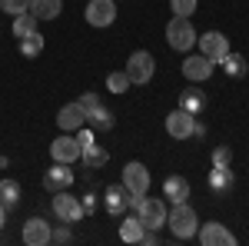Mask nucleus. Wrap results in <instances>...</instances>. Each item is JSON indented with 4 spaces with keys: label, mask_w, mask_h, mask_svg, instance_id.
<instances>
[{
    "label": "nucleus",
    "mask_w": 249,
    "mask_h": 246,
    "mask_svg": "<svg viewBox=\"0 0 249 246\" xmlns=\"http://www.w3.org/2000/svg\"><path fill=\"white\" fill-rule=\"evenodd\" d=\"M166 223H170L176 240H193L196 229H199V216L190 203H173V209L166 213Z\"/></svg>",
    "instance_id": "1"
},
{
    "label": "nucleus",
    "mask_w": 249,
    "mask_h": 246,
    "mask_svg": "<svg viewBox=\"0 0 249 246\" xmlns=\"http://www.w3.org/2000/svg\"><path fill=\"white\" fill-rule=\"evenodd\" d=\"M166 40H170V47H173V50L186 54V50H193V47H196L199 34L193 30L190 17H173L170 23H166Z\"/></svg>",
    "instance_id": "2"
},
{
    "label": "nucleus",
    "mask_w": 249,
    "mask_h": 246,
    "mask_svg": "<svg viewBox=\"0 0 249 246\" xmlns=\"http://www.w3.org/2000/svg\"><path fill=\"white\" fill-rule=\"evenodd\" d=\"M153 70H156V60L153 54H146V50H133L130 60H126V76H130V83H150L153 80Z\"/></svg>",
    "instance_id": "3"
},
{
    "label": "nucleus",
    "mask_w": 249,
    "mask_h": 246,
    "mask_svg": "<svg viewBox=\"0 0 249 246\" xmlns=\"http://www.w3.org/2000/svg\"><path fill=\"white\" fill-rule=\"evenodd\" d=\"M123 187H126L130 196H146V189H150V170L140 160H130L123 167Z\"/></svg>",
    "instance_id": "4"
},
{
    "label": "nucleus",
    "mask_w": 249,
    "mask_h": 246,
    "mask_svg": "<svg viewBox=\"0 0 249 246\" xmlns=\"http://www.w3.org/2000/svg\"><path fill=\"white\" fill-rule=\"evenodd\" d=\"M53 216L60 223H80L83 220V203L77 196H70L67 189H60V193H53Z\"/></svg>",
    "instance_id": "5"
},
{
    "label": "nucleus",
    "mask_w": 249,
    "mask_h": 246,
    "mask_svg": "<svg viewBox=\"0 0 249 246\" xmlns=\"http://www.w3.org/2000/svg\"><path fill=\"white\" fill-rule=\"evenodd\" d=\"M136 216H140V223H143L146 229L166 227V203H163V200H146V196H143V203L136 207Z\"/></svg>",
    "instance_id": "6"
},
{
    "label": "nucleus",
    "mask_w": 249,
    "mask_h": 246,
    "mask_svg": "<svg viewBox=\"0 0 249 246\" xmlns=\"http://www.w3.org/2000/svg\"><path fill=\"white\" fill-rule=\"evenodd\" d=\"M196 43H199L203 57H210L213 63H219V60L230 54V40H226V34H219V30H210V34H203V37L196 40Z\"/></svg>",
    "instance_id": "7"
},
{
    "label": "nucleus",
    "mask_w": 249,
    "mask_h": 246,
    "mask_svg": "<svg viewBox=\"0 0 249 246\" xmlns=\"http://www.w3.org/2000/svg\"><path fill=\"white\" fill-rule=\"evenodd\" d=\"M193 127H196V116L186 114L183 107H176L170 116H166V133L173 140H190L193 136Z\"/></svg>",
    "instance_id": "8"
},
{
    "label": "nucleus",
    "mask_w": 249,
    "mask_h": 246,
    "mask_svg": "<svg viewBox=\"0 0 249 246\" xmlns=\"http://www.w3.org/2000/svg\"><path fill=\"white\" fill-rule=\"evenodd\" d=\"M116 20V0H90L87 3V23L90 27H110Z\"/></svg>",
    "instance_id": "9"
},
{
    "label": "nucleus",
    "mask_w": 249,
    "mask_h": 246,
    "mask_svg": "<svg viewBox=\"0 0 249 246\" xmlns=\"http://www.w3.org/2000/svg\"><path fill=\"white\" fill-rule=\"evenodd\" d=\"M73 187V170L70 163H53L50 170L43 173V189L47 193H60V189H70Z\"/></svg>",
    "instance_id": "10"
},
{
    "label": "nucleus",
    "mask_w": 249,
    "mask_h": 246,
    "mask_svg": "<svg viewBox=\"0 0 249 246\" xmlns=\"http://www.w3.org/2000/svg\"><path fill=\"white\" fill-rule=\"evenodd\" d=\"M196 236H199L203 246H236V236L223 223H203V227L196 229Z\"/></svg>",
    "instance_id": "11"
},
{
    "label": "nucleus",
    "mask_w": 249,
    "mask_h": 246,
    "mask_svg": "<svg viewBox=\"0 0 249 246\" xmlns=\"http://www.w3.org/2000/svg\"><path fill=\"white\" fill-rule=\"evenodd\" d=\"M213 63L210 57H203V54H193V57L183 60V76L186 80H193V83H203V80H210L213 76Z\"/></svg>",
    "instance_id": "12"
},
{
    "label": "nucleus",
    "mask_w": 249,
    "mask_h": 246,
    "mask_svg": "<svg viewBox=\"0 0 249 246\" xmlns=\"http://www.w3.org/2000/svg\"><path fill=\"white\" fill-rule=\"evenodd\" d=\"M80 147L77 143V136H57L53 143H50V156H53V163H73V160H80Z\"/></svg>",
    "instance_id": "13"
},
{
    "label": "nucleus",
    "mask_w": 249,
    "mask_h": 246,
    "mask_svg": "<svg viewBox=\"0 0 249 246\" xmlns=\"http://www.w3.org/2000/svg\"><path fill=\"white\" fill-rule=\"evenodd\" d=\"M103 207H107L110 216H123V213L130 209V193H126V187H123V183L107 187V193H103Z\"/></svg>",
    "instance_id": "14"
},
{
    "label": "nucleus",
    "mask_w": 249,
    "mask_h": 246,
    "mask_svg": "<svg viewBox=\"0 0 249 246\" xmlns=\"http://www.w3.org/2000/svg\"><path fill=\"white\" fill-rule=\"evenodd\" d=\"M50 236H53V229H50L47 220H40V216H34V220L23 223V243L27 246H47Z\"/></svg>",
    "instance_id": "15"
},
{
    "label": "nucleus",
    "mask_w": 249,
    "mask_h": 246,
    "mask_svg": "<svg viewBox=\"0 0 249 246\" xmlns=\"http://www.w3.org/2000/svg\"><path fill=\"white\" fill-rule=\"evenodd\" d=\"M232 187H236V173H232V167H213V170H210L213 196H226Z\"/></svg>",
    "instance_id": "16"
},
{
    "label": "nucleus",
    "mask_w": 249,
    "mask_h": 246,
    "mask_svg": "<svg viewBox=\"0 0 249 246\" xmlns=\"http://www.w3.org/2000/svg\"><path fill=\"white\" fill-rule=\"evenodd\" d=\"M163 196H166L170 203H186V196H190V180L179 176V173L166 176V180H163Z\"/></svg>",
    "instance_id": "17"
},
{
    "label": "nucleus",
    "mask_w": 249,
    "mask_h": 246,
    "mask_svg": "<svg viewBox=\"0 0 249 246\" xmlns=\"http://www.w3.org/2000/svg\"><path fill=\"white\" fill-rule=\"evenodd\" d=\"M83 123H87V114H83V107H80V103H67V107L57 114V127H60V130H67V133L80 130Z\"/></svg>",
    "instance_id": "18"
},
{
    "label": "nucleus",
    "mask_w": 249,
    "mask_h": 246,
    "mask_svg": "<svg viewBox=\"0 0 249 246\" xmlns=\"http://www.w3.org/2000/svg\"><path fill=\"white\" fill-rule=\"evenodd\" d=\"M206 103H210V96H206V90H199V87H190V90H183L179 94V107L186 110V114L199 116L203 110H206Z\"/></svg>",
    "instance_id": "19"
},
{
    "label": "nucleus",
    "mask_w": 249,
    "mask_h": 246,
    "mask_svg": "<svg viewBox=\"0 0 249 246\" xmlns=\"http://www.w3.org/2000/svg\"><path fill=\"white\" fill-rule=\"evenodd\" d=\"M80 160H83V167H87V170H100V167H107L110 153H107V150H103V147L93 140V143H87V147L80 150Z\"/></svg>",
    "instance_id": "20"
},
{
    "label": "nucleus",
    "mask_w": 249,
    "mask_h": 246,
    "mask_svg": "<svg viewBox=\"0 0 249 246\" xmlns=\"http://www.w3.org/2000/svg\"><path fill=\"white\" fill-rule=\"evenodd\" d=\"M143 233H146V227L140 223V216H123V223H120V240L123 243H140L143 240Z\"/></svg>",
    "instance_id": "21"
},
{
    "label": "nucleus",
    "mask_w": 249,
    "mask_h": 246,
    "mask_svg": "<svg viewBox=\"0 0 249 246\" xmlns=\"http://www.w3.org/2000/svg\"><path fill=\"white\" fill-rule=\"evenodd\" d=\"M63 10V0H30V14L37 20H53Z\"/></svg>",
    "instance_id": "22"
},
{
    "label": "nucleus",
    "mask_w": 249,
    "mask_h": 246,
    "mask_svg": "<svg viewBox=\"0 0 249 246\" xmlns=\"http://www.w3.org/2000/svg\"><path fill=\"white\" fill-rule=\"evenodd\" d=\"M87 123L93 127V130H113V123H116V116L103 107V103H96L93 110H87Z\"/></svg>",
    "instance_id": "23"
},
{
    "label": "nucleus",
    "mask_w": 249,
    "mask_h": 246,
    "mask_svg": "<svg viewBox=\"0 0 249 246\" xmlns=\"http://www.w3.org/2000/svg\"><path fill=\"white\" fill-rule=\"evenodd\" d=\"M37 23L40 20L34 17V14H30V10H23V14H17V17H14V37H30V34H37Z\"/></svg>",
    "instance_id": "24"
},
{
    "label": "nucleus",
    "mask_w": 249,
    "mask_h": 246,
    "mask_svg": "<svg viewBox=\"0 0 249 246\" xmlns=\"http://www.w3.org/2000/svg\"><path fill=\"white\" fill-rule=\"evenodd\" d=\"M219 67H223L230 76H246V70H249L246 57H243V54H232V50H230L223 60H219Z\"/></svg>",
    "instance_id": "25"
},
{
    "label": "nucleus",
    "mask_w": 249,
    "mask_h": 246,
    "mask_svg": "<svg viewBox=\"0 0 249 246\" xmlns=\"http://www.w3.org/2000/svg\"><path fill=\"white\" fill-rule=\"evenodd\" d=\"M0 203L7 209H14L20 203V183L17 180H0Z\"/></svg>",
    "instance_id": "26"
},
{
    "label": "nucleus",
    "mask_w": 249,
    "mask_h": 246,
    "mask_svg": "<svg viewBox=\"0 0 249 246\" xmlns=\"http://www.w3.org/2000/svg\"><path fill=\"white\" fill-rule=\"evenodd\" d=\"M20 54L30 60V57H40L43 54V34H30V37H20Z\"/></svg>",
    "instance_id": "27"
},
{
    "label": "nucleus",
    "mask_w": 249,
    "mask_h": 246,
    "mask_svg": "<svg viewBox=\"0 0 249 246\" xmlns=\"http://www.w3.org/2000/svg\"><path fill=\"white\" fill-rule=\"evenodd\" d=\"M133 83H130V76H126V70H113V74H107V90L110 94H126Z\"/></svg>",
    "instance_id": "28"
},
{
    "label": "nucleus",
    "mask_w": 249,
    "mask_h": 246,
    "mask_svg": "<svg viewBox=\"0 0 249 246\" xmlns=\"http://www.w3.org/2000/svg\"><path fill=\"white\" fill-rule=\"evenodd\" d=\"M196 3H199V0H170L176 17H193V14H196Z\"/></svg>",
    "instance_id": "29"
},
{
    "label": "nucleus",
    "mask_w": 249,
    "mask_h": 246,
    "mask_svg": "<svg viewBox=\"0 0 249 246\" xmlns=\"http://www.w3.org/2000/svg\"><path fill=\"white\" fill-rule=\"evenodd\" d=\"M0 10L10 14V17H17L23 10H30V0H0Z\"/></svg>",
    "instance_id": "30"
},
{
    "label": "nucleus",
    "mask_w": 249,
    "mask_h": 246,
    "mask_svg": "<svg viewBox=\"0 0 249 246\" xmlns=\"http://www.w3.org/2000/svg\"><path fill=\"white\" fill-rule=\"evenodd\" d=\"M213 167H232V150L230 147H213Z\"/></svg>",
    "instance_id": "31"
},
{
    "label": "nucleus",
    "mask_w": 249,
    "mask_h": 246,
    "mask_svg": "<svg viewBox=\"0 0 249 246\" xmlns=\"http://www.w3.org/2000/svg\"><path fill=\"white\" fill-rule=\"evenodd\" d=\"M50 243H73V233H70V223H67V227H60V229H53Z\"/></svg>",
    "instance_id": "32"
},
{
    "label": "nucleus",
    "mask_w": 249,
    "mask_h": 246,
    "mask_svg": "<svg viewBox=\"0 0 249 246\" xmlns=\"http://www.w3.org/2000/svg\"><path fill=\"white\" fill-rule=\"evenodd\" d=\"M77 103H80V107H83V114H87V110H93L96 103H100V96H96V94H83V96H80V100H77Z\"/></svg>",
    "instance_id": "33"
},
{
    "label": "nucleus",
    "mask_w": 249,
    "mask_h": 246,
    "mask_svg": "<svg viewBox=\"0 0 249 246\" xmlns=\"http://www.w3.org/2000/svg\"><path fill=\"white\" fill-rule=\"evenodd\" d=\"M77 143H80V147L93 143V130H83V127H80V130H77Z\"/></svg>",
    "instance_id": "34"
},
{
    "label": "nucleus",
    "mask_w": 249,
    "mask_h": 246,
    "mask_svg": "<svg viewBox=\"0 0 249 246\" xmlns=\"http://www.w3.org/2000/svg\"><path fill=\"white\" fill-rule=\"evenodd\" d=\"M96 209V193H87V200H83V213H93Z\"/></svg>",
    "instance_id": "35"
},
{
    "label": "nucleus",
    "mask_w": 249,
    "mask_h": 246,
    "mask_svg": "<svg viewBox=\"0 0 249 246\" xmlns=\"http://www.w3.org/2000/svg\"><path fill=\"white\" fill-rule=\"evenodd\" d=\"M193 136H199V140H203V136H206V127H203V123H199V120H196V127H193Z\"/></svg>",
    "instance_id": "36"
},
{
    "label": "nucleus",
    "mask_w": 249,
    "mask_h": 246,
    "mask_svg": "<svg viewBox=\"0 0 249 246\" xmlns=\"http://www.w3.org/2000/svg\"><path fill=\"white\" fill-rule=\"evenodd\" d=\"M3 223H7V207L0 203V229H3Z\"/></svg>",
    "instance_id": "37"
},
{
    "label": "nucleus",
    "mask_w": 249,
    "mask_h": 246,
    "mask_svg": "<svg viewBox=\"0 0 249 246\" xmlns=\"http://www.w3.org/2000/svg\"><path fill=\"white\" fill-rule=\"evenodd\" d=\"M7 163H10V160H7V156H0V170H3V167H7Z\"/></svg>",
    "instance_id": "38"
}]
</instances>
